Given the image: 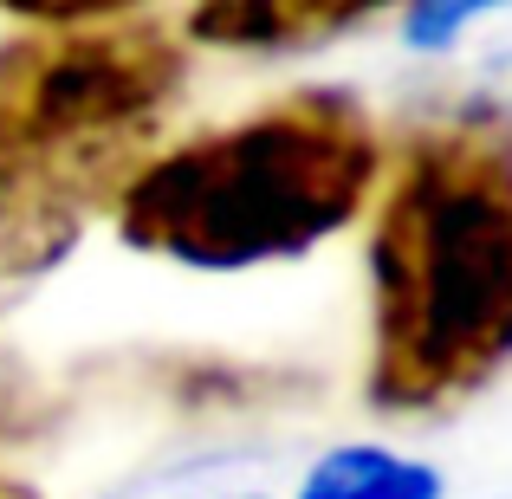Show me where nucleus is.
Here are the masks:
<instances>
[{
	"instance_id": "obj_2",
	"label": "nucleus",
	"mask_w": 512,
	"mask_h": 499,
	"mask_svg": "<svg viewBox=\"0 0 512 499\" xmlns=\"http://www.w3.org/2000/svg\"><path fill=\"white\" fill-rule=\"evenodd\" d=\"M376 169L383 150L357 98L292 91L227 130L156 150L117 188V234L201 273L292 260L363 208Z\"/></svg>"
},
{
	"instance_id": "obj_4",
	"label": "nucleus",
	"mask_w": 512,
	"mask_h": 499,
	"mask_svg": "<svg viewBox=\"0 0 512 499\" xmlns=\"http://www.w3.org/2000/svg\"><path fill=\"white\" fill-rule=\"evenodd\" d=\"M389 0H195L188 33L201 46H247V52H286L331 39L344 26L370 20Z\"/></svg>"
},
{
	"instance_id": "obj_7",
	"label": "nucleus",
	"mask_w": 512,
	"mask_h": 499,
	"mask_svg": "<svg viewBox=\"0 0 512 499\" xmlns=\"http://www.w3.org/2000/svg\"><path fill=\"white\" fill-rule=\"evenodd\" d=\"M124 7L130 0H0V13L33 20V26H91V20H111Z\"/></svg>"
},
{
	"instance_id": "obj_8",
	"label": "nucleus",
	"mask_w": 512,
	"mask_h": 499,
	"mask_svg": "<svg viewBox=\"0 0 512 499\" xmlns=\"http://www.w3.org/2000/svg\"><path fill=\"white\" fill-rule=\"evenodd\" d=\"M0 499H39L33 487H20V480H7V474H0Z\"/></svg>"
},
{
	"instance_id": "obj_5",
	"label": "nucleus",
	"mask_w": 512,
	"mask_h": 499,
	"mask_svg": "<svg viewBox=\"0 0 512 499\" xmlns=\"http://www.w3.org/2000/svg\"><path fill=\"white\" fill-rule=\"evenodd\" d=\"M299 499H441V474L389 448H331L299 480Z\"/></svg>"
},
{
	"instance_id": "obj_1",
	"label": "nucleus",
	"mask_w": 512,
	"mask_h": 499,
	"mask_svg": "<svg viewBox=\"0 0 512 499\" xmlns=\"http://www.w3.org/2000/svg\"><path fill=\"white\" fill-rule=\"evenodd\" d=\"M370 402L428 415L512 363V130L454 117L396 156L370 234Z\"/></svg>"
},
{
	"instance_id": "obj_3",
	"label": "nucleus",
	"mask_w": 512,
	"mask_h": 499,
	"mask_svg": "<svg viewBox=\"0 0 512 499\" xmlns=\"http://www.w3.org/2000/svg\"><path fill=\"white\" fill-rule=\"evenodd\" d=\"M182 52L156 26H52L0 46V234L39 260L150 163Z\"/></svg>"
},
{
	"instance_id": "obj_6",
	"label": "nucleus",
	"mask_w": 512,
	"mask_h": 499,
	"mask_svg": "<svg viewBox=\"0 0 512 499\" xmlns=\"http://www.w3.org/2000/svg\"><path fill=\"white\" fill-rule=\"evenodd\" d=\"M493 7H506V0H409V7H402V39H409L415 52H441Z\"/></svg>"
}]
</instances>
